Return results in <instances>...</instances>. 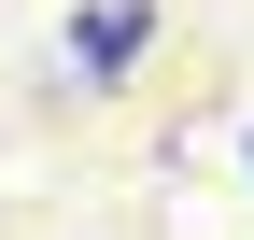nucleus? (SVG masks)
<instances>
[{
    "instance_id": "1",
    "label": "nucleus",
    "mask_w": 254,
    "mask_h": 240,
    "mask_svg": "<svg viewBox=\"0 0 254 240\" xmlns=\"http://www.w3.org/2000/svg\"><path fill=\"white\" fill-rule=\"evenodd\" d=\"M141 43H155V0H85L71 14V85H127Z\"/></svg>"
},
{
    "instance_id": "2",
    "label": "nucleus",
    "mask_w": 254,
    "mask_h": 240,
    "mask_svg": "<svg viewBox=\"0 0 254 240\" xmlns=\"http://www.w3.org/2000/svg\"><path fill=\"white\" fill-rule=\"evenodd\" d=\"M240 156H254V141H240Z\"/></svg>"
}]
</instances>
